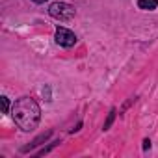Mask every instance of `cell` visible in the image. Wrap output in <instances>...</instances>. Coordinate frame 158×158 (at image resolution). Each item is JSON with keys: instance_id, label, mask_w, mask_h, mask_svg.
<instances>
[{"instance_id": "obj_3", "label": "cell", "mask_w": 158, "mask_h": 158, "mask_svg": "<svg viewBox=\"0 0 158 158\" xmlns=\"http://www.w3.org/2000/svg\"><path fill=\"white\" fill-rule=\"evenodd\" d=\"M56 43H58L60 47L69 48V47H73V45L76 43V35H74L71 30H67V28H58V30H56Z\"/></svg>"}, {"instance_id": "obj_7", "label": "cell", "mask_w": 158, "mask_h": 158, "mask_svg": "<svg viewBox=\"0 0 158 158\" xmlns=\"http://www.w3.org/2000/svg\"><path fill=\"white\" fill-rule=\"evenodd\" d=\"M149 147H151V141H149V139H145V141H143V149H149Z\"/></svg>"}, {"instance_id": "obj_1", "label": "cell", "mask_w": 158, "mask_h": 158, "mask_svg": "<svg viewBox=\"0 0 158 158\" xmlns=\"http://www.w3.org/2000/svg\"><path fill=\"white\" fill-rule=\"evenodd\" d=\"M13 119L19 125L21 130L30 132L39 125L41 119V108L32 97H21L13 104Z\"/></svg>"}, {"instance_id": "obj_5", "label": "cell", "mask_w": 158, "mask_h": 158, "mask_svg": "<svg viewBox=\"0 0 158 158\" xmlns=\"http://www.w3.org/2000/svg\"><path fill=\"white\" fill-rule=\"evenodd\" d=\"M114 119H115V110H112V112L108 114V119H106V123H104V130L110 128V125L114 123Z\"/></svg>"}, {"instance_id": "obj_4", "label": "cell", "mask_w": 158, "mask_h": 158, "mask_svg": "<svg viewBox=\"0 0 158 158\" xmlns=\"http://www.w3.org/2000/svg\"><path fill=\"white\" fill-rule=\"evenodd\" d=\"M158 0H138V8L139 10H156Z\"/></svg>"}, {"instance_id": "obj_8", "label": "cell", "mask_w": 158, "mask_h": 158, "mask_svg": "<svg viewBox=\"0 0 158 158\" xmlns=\"http://www.w3.org/2000/svg\"><path fill=\"white\" fill-rule=\"evenodd\" d=\"M35 4H43V2H47V0H34Z\"/></svg>"}, {"instance_id": "obj_6", "label": "cell", "mask_w": 158, "mask_h": 158, "mask_svg": "<svg viewBox=\"0 0 158 158\" xmlns=\"http://www.w3.org/2000/svg\"><path fill=\"white\" fill-rule=\"evenodd\" d=\"M2 108H4V114H8V110H10V101H8V97H2Z\"/></svg>"}, {"instance_id": "obj_2", "label": "cell", "mask_w": 158, "mask_h": 158, "mask_svg": "<svg viewBox=\"0 0 158 158\" xmlns=\"http://www.w3.org/2000/svg\"><path fill=\"white\" fill-rule=\"evenodd\" d=\"M48 13H50V17H54L58 21H71L76 11L73 6H69L65 2H54V4H50Z\"/></svg>"}]
</instances>
